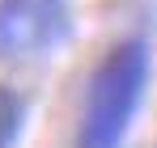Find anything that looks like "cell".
I'll use <instances>...</instances> for the list:
<instances>
[{"instance_id":"1","label":"cell","mask_w":157,"mask_h":148,"mask_svg":"<svg viewBox=\"0 0 157 148\" xmlns=\"http://www.w3.org/2000/svg\"><path fill=\"white\" fill-rule=\"evenodd\" d=\"M144 85H149V43L144 38L115 43L85 85L77 148H123L144 98Z\"/></svg>"},{"instance_id":"2","label":"cell","mask_w":157,"mask_h":148,"mask_svg":"<svg viewBox=\"0 0 157 148\" xmlns=\"http://www.w3.org/2000/svg\"><path fill=\"white\" fill-rule=\"evenodd\" d=\"M72 30L68 0H0V59L55 51Z\"/></svg>"},{"instance_id":"3","label":"cell","mask_w":157,"mask_h":148,"mask_svg":"<svg viewBox=\"0 0 157 148\" xmlns=\"http://www.w3.org/2000/svg\"><path fill=\"white\" fill-rule=\"evenodd\" d=\"M21 114H26L21 98L9 93V89L0 85V148H13V144H17V135H21Z\"/></svg>"}]
</instances>
